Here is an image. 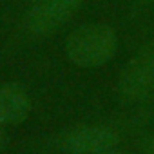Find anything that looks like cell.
I'll return each instance as SVG.
<instances>
[{"label": "cell", "instance_id": "6da1fadb", "mask_svg": "<svg viewBox=\"0 0 154 154\" xmlns=\"http://www.w3.org/2000/svg\"><path fill=\"white\" fill-rule=\"evenodd\" d=\"M116 35L107 26H84L71 33L65 44L69 60L80 67H98L116 53Z\"/></svg>", "mask_w": 154, "mask_h": 154}, {"label": "cell", "instance_id": "7a4b0ae2", "mask_svg": "<svg viewBox=\"0 0 154 154\" xmlns=\"http://www.w3.org/2000/svg\"><path fill=\"white\" fill-rule=\"evenodd\" d=\"M118 87L122 96L131 102L145 100L154 93V40L129 62Z\"/></svg>", "mask_w": 154, "mask_h": 154}, {"label": "cell", "instance_id": "3957f363", "mask_svg": "<svg viewBox=\"0 0 154 154\" xmlns=\"http://www.w3.org/2000/svg\"><path fill=\"white\" fill-rule=\"evenodd\" d=\"M84 0H36L27 15V27L36 35H45L67 22Z\"/></svg>", "mask_w": 154, "mask_h": 154}, {"label": "cell", "instance_id": "277c9868", "mask_svg": "<svg viewBox=\"0 0 154 154\" xmlns=\"http://www.w3.org/2000/svg\"><path fill=\"white\" fill-rule=\"evenodd\" d=\"M116 143L118 134L109 127H78L62 140V147L74 154H100Z\"/></svg>", "mask_w": 154, "mask_h": 154}, {"label": "cell", "instance_id": "5b68a950", "mask_svg": "<svg viewBox=\"0 0 154 154\" xmlns=\"http://www.w3.org/2000/svg\"><path fill=\"white\" fill-rule=\"evenodd\" d=\"M29 111V96L20 85L9 84L0 87V122L2 123H20L27 118Z\"/></svg>", "mask_w": 154, "mask_h": 154}, {"label": "cell", "instance_id": "8992f818", "mask_svg": "<svg viewBox=\"0 0 154 154\" xmlns=\"http://www.w3.org/2000/svg\"><path fill=\"white\" fill-rule=\"evenodd\" d=\"M145 147H147V150H149V154H154V138H150V140H147V141H145Z\"/></svg>", "mask_w": 154, "mask_h": 154}, {"label": "cell", "instance_id": "52a82bcc", "mask_svg": "<svg viewBox=\"0 0 154 154\" xmlns=\"http://www.w3.org/2000/svg\"><path fill=\"white\" fill-rule=\"evenodd\" d=\"M2 125H4V123L0 122V145L4 143V127H2Z\"/></svg>", "mask_w": 154, "mask_h": 154}, {"label": "cell", "instance_id": "ba28073f", "mask_svg": "<svg viewBox=\"0 0 154 154\" xmlns=\"http://www.w3.org/2000/svg\"><path fill=\"white\" fill-rule=\"evenodd\" d=\"M100 154H125V152H114V150H105V152H100Z\"/></svg>", "mask_w": 154, "mask_h": 154}]
</instances>
